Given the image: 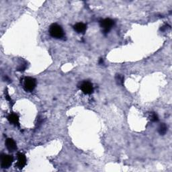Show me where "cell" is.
<instances>
[{
  "mask_svg": "<svg viewBox=\"0 0 172 172\" xmlns=\"http://www.w3.org/2000/svg\"><path fill=\"white\" fill-rule=\"evenodd\" d=\"M50 35L56 39H61L64 37L65 33L61 26L57 24H53L49 29Z\"/></svg>",
  "mask_w": 172,
  "mask_h": 172,
  "instance_id": "obj_1",
  "label": "cell"
},
{
  "mask_svg": "<svg viewBox=\"0 0 172 172\" xmlns=\"http://www.w3.org/2000/svg\"><path fill=\"white\" fill-rule=\"evenodd\" d=\"M36 86V80L33 77H26L24 80V89L26 91L31 92Z\"/></svg>",
  "mask_w": 172,
  "mask_h": 172,
  "instance_id": "obj_2",
  "label": "cell"
},
{
  "mask_svg": "<svg viewBox=\"0 0 172 172\" xmlns=\"http://www.w3.org/2000/svg\"><path fill=\"white\" fill-rule=\"evenodd\" d=\"M13 161L12 155L7 154H2L1 155V166L3 169H8L10 167Z\"/></svg>",
  "mask_w": 172,
  "mask_h": 172,
  "instance_id": "obj_3",
  "label": "cell"
},
{
  "mask_svg": "<svg viewBox=\"0 0 172 172\" xmlns=\"http://www.w3.org/2000/svg\"><path fill=\"white\" fill-rule=\"evenodd\" d=\"M114 26V21L110 18H106L100 21V26L104 34L108 33Z\"/></svg>",
  "mask_w": 172,
  "mask_h": 172,
  "instance_id": "obj_4",
  "label": "cell"
},
{
  "mask_svg": "<svg viewBox=\"0 0 172 172\" xmlns=\"http://www.w3.org/2000/svg\"><path fill=\"white\" fill-rule=\"evenodd\" d=\"M80 89L81 90L83 94L87 95L91 94L94 92V87H93L92 83L90 81H83L81 83Z\"/></svg>",
  "mask_w": 172,
  "mask_h": 172,
  "instance_id": "obj_5",
  "label": "cell"
},
{
  "mask_svg": "<svg viewBox=\"0 0 172 172\" xmlns=\"http://www.w3.org/2000/svg\"><path fill=\"white\" fill-rule=\"evenodd\" d=\"M17 164H16V167H18L19 169H22L26 165V157L25 155L23 153L21 152H18L17 153Z\"/></svg>",
  "mask_w": 172,
  "mask_h": 172,
  "instance_id": "obj_6",
  "label": "cell"
},
{
  "mask_svg": "<svg viewBox=\"0 0 172 172\" xmlns=\"http://www.w3.org/2000/svg\"><path fill=\"white\" fill-rule=\"evenodd\" d=\"M6 146L8 149V150L10 152H13L17 149V145L16 143L13 139L9 138H7L6 141Z\"/></svg>",
  "mask_w": 172,
  "mask_h": 172,
  "instance_id": "obj_7",
  "label": "cell"
},
{
  "mask_svg": "<svg viewBox=\"0 0 172 172\" xmlns=\"http://www.w3.org/2000/svg\"><path fill=\"white\" fill-rule=\"evenodd\" d=\"M8 121L11 124H13L16 127H20L19 122V117L16 114H10L7 117Z\"/></svg>",
  "mask_w": 172,
  "mask_h": 172,
  "instance_id": "obj_8",
  "label": "cell"
},
{
  "mask_svg": "<svg viewBox=\"0 0 172 172\" xmlns=\"http://www.w3.org/2000/svg\"><path fill=\"white\" fill-rule=\"evenodd\" d=\"M73 29L79 34H84L87 29V26L84 23L79 22L73 26Z\"/></svg>",
  "mask_w": 172,
  "mask_h": 172,
  "instance_id": "obj_9",
  "label": "cell"
},
{
  "mask_svg": "<svg viewBox=\"0 0 172 172\" xmlns=\"http://www.w3.org/2000/svg\"><path fill=\"white\" fill-rule=\"evenodd\" d=\"M167 131V127L166 126V124L164 123H162L160 124V126L158 128V132L161 134V135H164V134H166Z\"/></svg>",
  "mask_w": 172,
  "mask_h": 172,
  "instance_id": "obj_10",
  "label": "cell"
},
{
  "mask_svg": "<svg viewBox=\"0 0 172 172\" xmlns=\"http://www.w3.org/2000/svg\"><path fill=\"white\" fill-rule=\"evenodd\" d=\"M124 80V77L121 75H117V76H116V81H117V83L119 85H121V86L123 85Z\"/></svg>",
  "mask_w": 172,
  "mask_h": 172,
  "instance_id": "obj_11",
  "label": "cell"
},
{
  "mask_svg": "<svg viewBox=\"0 0 172 172\" xmlns=\"http://www.w3.org/2000/svg\"><path fill=\"white\" fill-rule=\"evenodd\" d=\"M150 120H151L152 122H157L158 120H159V117H158V116L157 114L153 112L151 114V117H150Z\"/></svg>",
  "mask_w": 172,
  "mask_h": 172,
  "instance_id": "obj_12",
  "label": "cell"
},
{
  "mask_svg": "<svg viewBox=\"0 0 172 172\" xmlns=\"http://www.w3.org/2000/svg\"><path fill=\"white\" fill-rule=\"evenodd\" d=\"M104 63V61H103V59H100V61H99V64L102 65V63Z\"/></svg>",
  "mask_w": 172,
  "mask_h": 172,
  "instance_id": "obj_13",
  "label": "cell"
}]
</instances>
